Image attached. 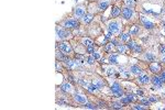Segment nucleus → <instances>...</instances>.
<instances>
[{
    "mask_svg": "<svg viewBox=\"0 0 165 110\" xmlns=\"http://www.w3.org/2000/svg\"><path fill=\"white\" fill-rule=\"evenodd\" d=\"M68 79H69L70 83H74V80H73V78H72V77H68Z\"/></svg>",
    "mask_w": 165,
    "mask_h": 110,
    "instance_id": "obj_42",
    "label": "nucleus"
},
{
    "mask_svg": "<svg viewBox=\"0 0 165 110\" xmlns=\"http://www.w3.org/2000/svg\"><path fill=\"white\" fill-rule=\"evenodd\" d=\"M149 100L151 101V102H156V101H159V100H160V98H159V97H156V96H150Z\"/></svg>",
    "mask_w": 165,
    "mask_h": 110,
    "instance_id": "obj_26",
    "label": "nucleus"
},
{
    "mask_svg": "<svg viewBox=\"0 0 165 110\" xmlns=\"http://www.w3.org/2000/svg\"><path fill=\"white\" fill-rule=\"evenodd\" d=\"M138 32H139V26L134 25V28L132 29V30H130V34L131 35H134V34H137Z\"/></svg>",
    "mask_w": 165,
    "mask_h": 110,
    "instance_id": "obj_24",
    "label": "nucleus"
},
{
    "mask_svg": "<svg viewBox=\"0 0 165 110\" xmlns=\"http://www.w3.org/2000/svg\"><path fill=\"white\" fill-rule=\"evenodd\" d=\"M121 102H122V104H130L131 101H130V99H129V98L127 97V96H126V97H123L122 98V99H121Z\"/></svg>",
    "mask_w": 165,
    "mask_h": 110,
    "instance_id": "obj_28",
    "label": "nucleus"
},
{
    "mask_svg": "<svg viewBox=\"0 0 165 110\" xmlns=\"http://www.w3.org/2000/svg\"><path fill=\"white\" fill-rule=\"evenodd\" d=\"M140 102H141L142 105H145V106H150V105H151V101L148 100V99H142Z\"/></svg>",
    "mask_w": 165,
    "mask_h": 110,
    "instance_id": "obj_30",
    "label": "nucleus"
},
{
    "mask_svg": "<svg viewBox=\"0 0 165 110\" xmlns=\"http://www.w3.org/2000/svg\"><path fill=\"white\" fill-rule=\"evenodd\" d=\"M141 22H142V24L145 26L146 29H149V30H151V29H153L154 28V24H153L152 22H150L149 20L146 19L145 17H143V16H141Z\"/></svg>",
    "mask_w": 165,
    "mask_h": 110,
    "instance_id": "obj_6",
    "label": "nucleus"
},
{
    "mask_svg": "<svg viewBox=\"0 0 165 110\" xmlns=\"http://www.w3.org/2000/svg\"><path fill=\"white\" fill-rule=\"evenodd\" d=\"M114 72H116V69H114L113 67H109V68H108V72H107V73H108V75H112Z\"/></svg>",
    "mask_w": 165,
    "mask_h": 110,
    "instance_id": "obj_34",
    "label": "nucleus"
},
{
    "mask_svg": "<svg viewBox=\"0 0 165 110\" xmlns=\"http://www.w3.org/2000/svg\"><path fill=\"white\" fill-rule=\"evenodd\" d=\"M109 4H110V0H100L98 3V8L99 10H104L105 11L109 7Z\"/></svg>",
    "mask_w": 165,
    "mask_h": 110,
    "instance_id": "obj_8",
    "label": "nucleus"
},
{
    "mask_svg": "<svg viewBox=\"0 0 165 110\" xmlns=\"http://www.w3.org/2000/svg\"><path fill=\"white\" fill-rule=\"evenodd\" d=\"M56 32H57V35H58V38L60 39H66L68 35H69V32L65 31L63 29H56Z\"/></svg>",
    "mask_w": 165,
    "mask_h": 110,
    "instance_id": "obj_9",
    "label": "nucleus"
},
{
    "mask_svg": "<svg viewBox=\"0 0 165 110\" xmlns=\"http://www.w3.org/2000/svg\"><path fill=\"white\" fill-rule=\"evenodd\" d=\"M91 56L94 57L95 60H99V58H100V55H99L98 53H95V52H94V53H91Z\"/></svg>",
    "mask_w": 165,
    "mask_h": 110,
    "instance_id": "obj_36",
    "label": "nucleus"
},
{
    "mask_svg": "<svg viewBox=\"0 0 165 110\" xmlns=\"http://www.w3.org/2000/svg\"><path fill=\"white\" fill-rule=\"evenodd\" d=\"M87 52H88V53H94V52H95L94 45H91V46H88V47H87Z\"/></svg>",
    "mask_w": 165,
    "mask_h": 110,
    "instance_id": "obj_35",
    "label": "nucleus"
},
{
    "mask_svg": "<svg viewBox=\"0 0 165 110\" xmlns=\"http://www.w3.org/2000/svg\"><path fill=\"white\" fill-rule=\"evenodd\" d=\"M160 53L162 55H165V45H161L160 46Z\"/></svg>",
    "mask_w": 165,
    "mask_h": 110,
    "instance_id": "obj_33",
    "label": "nucleus"
},
{
    "mask_svg": "<svg viewBox=\"0 0 165 110\" xmlns=\"http://www.w3.org/2000/svg\"><path fill=\"white\" fill-rule=\"evenodd\" d=\"M99 89V87L97 85H87V90L89 91V92H91V94H95L96 91Z\"/></svg>",
    "mask_w": 165,
    "mask_h": 110,
    "instance_id": "obj_15",
    "label": "nucleus"
},
{
    "mask_svg": "<svg viewBox=\"0 0 165 110\" xmlns=\"http://www.w3.org/2000/svg\"><path fill=\"white\" fill-rule=\"evenodd\" d=\"M75 16L77 17V18H80V17H84V14H85V9L82 8V7H77V8H75Z\"/></svg>",
    "mask_w": 165,
    "mask_h": 110,
    "instance_id": "obj_11",
    "label": "nucleus"
},
{
    "mask_svg": "<svg viewBox=\"0 0 165 110\" xmlns=\"http://www.w3.org/2000/svg\"><path fill=\"white\" fill-rule=\"evenodd\" d=\"M82 44L85 45V46H91V45H94V42L90 40V39H82Z\"/></svg>",
    "mask_w": 165,
    "mask_h": 110,
    "instance_id": "obj_18",
    "label": "nucleus"
},
{
    "mask_svg": "<svg viewBox=\"0 0 165 110\" xmlns=\"http://www.w3.org/2000/svg\"><path fill=\"white\" fill-rule=\"evenodd\" d=\"M137 92H138V95H143V91L142 90H139V89H138Z\"/></svg>",
    "mask_w": 165,
    "mask_h": 110,
    "instance_id": "obj_41",
    "label": "nucleus"
},
{
    "mask_svg": "<svg viewBox=\"0 0 165 110\" xmlns=\"http://www.w3.org/2000/svg\"><path fill=\"white\" fill-rule=\"evenodd\" d=\"M61 89L63 91H65V92H69V91L72 90V86H70L68 83H65V84H63V85L61 86Z\"/></svg>",
    "mask_w": 165,
    "mask_h": 110,
    "instance_id": "obj_16",
    "label": "nucleus"
},
{
    "mask_svg": "<svg viewBox=\"0 0 165 110\" xmlns=\"http://www.w3.org/2000/svg\"><path fill=\"white\" fill-rule=\"evenodd\" d=\"M139 82L141 83V84H148V83L150 82V78H149V76L145 75V74H141V75L139 76Z\"/></svg>",
    "mask_w": 165,
    "mask_h": 110,
    "instance_id": "obj_13",
    "label": "nucleus"
},
{
    "mask_svg": "<svg viewBox=\"0 0 165 110\" xmlns=\"http://www.w3.org/2000/svg\"><path fill=\"white\" fill-rule=\"evenodd\" d=\"M120 13H121L120 8H118V7H113V8H112V10H111L110 16L112 17V18H117V17L120 16Z\"/></svg>",
    "mask_w": 165,
    "mask_h": 110,
    "instance_id": "obj_12",
    "label": "nucleus"
},
{
    "mask_svg": "<svg viewBox=\"0 0 165 110\" xmlns=\"http://www.w3.org/2000/svg\"><path fill=\"white\" fill-rule=\"evenodd\" d=\"M126 4H128L129 7H132L134 4V0H126Z\"/></svg>",
    "mask_w": 165,
    "mask_h": 110,
    "instance_id": "obj_32",
    "label": "nucleus"
},
{
    "mask_svg": "<svg viewBox=\"0 0 165 110\" xmlns=\"http://www.w3.org/2000/svg\"><path fill=\"white\" fill-rule=\"evenodd\" d=\"M130 70L133 73V74H141V68H140L139 66H131Z\"/></svg>",
    "mask_w": 165,
    "mask_h": 110,
    "instance_id": "obj_19",
    "label": "nucleus"
},
{
    "mask_svg": "<svg viewBox=\"0 0 165 110\" xmlns=\"http://www.w3.org/2000/svg\"><path fill=\"white\" fill-rule=\"evenodd\" d=\"M132 51H133V53H141V52H142V47L137 44V45L132 48Z\"/></svg>",
    "mask_w": 165,
    "mask_h": 110,
    "instance_id": "obj_22",
    "label": "nucleus"
},
{
    "mask_svg": "<svg viewBox=\"0 0 165 110\" xmlns=\"http://www.w3.org/2000/svg\"><path fill=\"white\" fill-rule=\"evenodd\" d=\"M119 26H120V24H119V22L117 21H112L109 23V32H111V33H117L118 31H119Z\"/></svg>",
    "mask_w": 165,
    "mask_h": 110,
    "instance_id": "obj_5",
    "label": "nucleus"
},
{
    "mask_svg": "<svg viewBox=\"0 0 165 110\" xmlns=\"http://www.w3.org/2000/svg\"><path fill=\"white\" fill-rule=\"evenodd\" d=\"M152 83L154 84V86H156V87H162L163 86V79L161 78V77H159V76L154 75L152 77Z\"/></svg>",
    "mask_w": 165,
    "mask_h": 110,
    "instance_id": "obj_7",
    "label": "nucleus"
},
{
    "mask_svg": "<svg viewBox=\"0 0 165 110\" xmlns=\"http://www.w3.org/2000/svg\"><path fill=\"white\" fill-rule=\"evenodd\" d=\"M129 39H130V33L122 34V36H121V40H122V41H129Z\"/></svg>",
    "mask_w": 165,
    "mask_h": 110,
    "instance_id": "obj_25",
    "label": "nucleus"
},
{
    "mask_svg": "<svg viewBox=\"0 0 165 110\" xmlns=\"http://www.w3.org/2000/svg\"><path fill=\"white\" fill-rule=\"evenodd\" d=\"M85 107H86V108H88V109H96V108H97L95 105L88 104V102H86V104H85Z\"/></svg>",
    "mask_w": 165,
    "mask_h": 110,
    "instance_id": "obj_29",
    "label": "nucleus"
},
{
    "mask_svg": "<svg viewBox=\"0 0 165 110\" xmlns=\"http://www.w3.org/2000/svg\"><path fill=\"white\" fill-rule=\"evenodd\" d=\"M74 97H75V100H76L77 102H79V104L85 105L86 102H87V98L84 97V96H82V95H75Z\"/></svg>",
    "mask_w": 165,
    "mask_h": 110,
    "instance_id": "obj_14",
    "label": "nucleus"
},
{
    "mask_svg": "<svg viewBox=\"0 0 165 110\" xmlns=\"http://www.w3.org/2000/svg\"><path fill=\"white\" fill-rule=\"evenodd\" d=\"M58 48L62 53H64L65 55H68V54L73 53V48L70 46L69 44L67 43V42H62V43L58 44Z\"/></svg>",
    "mask_w": 165,
    "mask_h": 110,
    "instance_id": "obj_1",
    "label": "nucleus"
},
{
    "mask_svg": "<svg viewBox=\"0 0 165 110\" xmlns=\"http://www.w3.org/2000/svg\"><path fill=\"white\" fill-rule=\"evenodd\" d=\"M123 104L122 102H112V107L113 108H122Z\"/></svg>",
    "mask_w": 165,
    "mask_h": 110,
    "instance_id": "obj_27",
    "label": "nucleus"
},
{
    "mask_svg": "<svg viewBox=\"0 0 165 110\" xmlns=\"http://www.w3.org/2000/svg\"><path fill=\"white\" fill-rule=\"evenodd\" d=\"M111 47H112V43L108 44V45H107V46L105 47V50L107 51V52H110V51H111Z\"/></svg>",
    "mask_w": 165,
    "mask_h": 110,
    "instance_id": "obj_37",
    "label": "nucleus"
},
{
    "mask_svg": "<svg viewBox=\"0 0 165 110\" xmlns=\"http://www.w3.org/2000/svg\"><path fill=\"white\" fill-rule=\"evenodd\" d=\"M127 44H128L127 47H128V48H130V50H132V48H133V47L137 45V44H135V42H133V41H128Z\"/></svg>",
    "mask_w": 165,
    "mask_h": 110,
    "instance_id": "obj_23",
    "label": "nucleus"
},
{
    "mask_svg": "<svg viewBox=\"0 0 165 110\" xmlns=\"http://www.w3.org/2000/svg\"><path fill=\"white\" fill-rule=\"evenodd\" d=\"M63 26L66 29H77L79 26V22L74 19H67L63 22Z\"/></svg>",
    "mask_w": 165,
    "mask_h": 110,
    "instance_id": "obj_2",
    "label": "nucleus"
},
{
    "mask_svg": "<svg viewBox=\"0 0 165 110\" xmlns=\"http://www.w3.org/2000/svg\"><path fill=\"white\" fill-rule=\"evenodd\" d=\"M117 50H118V52L119 53H122V54H124L126 52H127V46H124V45H118L117 46Z\"/></svg>",
    "mask_w": 165,
    "mask_h": 110,
    "instance_id": "obj_20",
    "label": "nucleus"
},
{
    "mask_svg": "<svg viewBox=\"0 0 165 110\" xmlns=\"http://www.w3.org/2000/svg\"><path fill=\"white\" fill-rule=\"evenodd\" d=\"M92 20V14H84V17H82V22L84 23H89V22Z\"/></svg>",
    "mask_w": 165,
    "mask_h": 110,
    "instance_id": "obj_17",
    "label": "nucleus"
},
{
    "mask_svg": "<svg viewBox=\"0 0 165 110\" xmlns=\"http://www.w3.org/2000/svg\"><path fill=\"white\" fill-rule=\"evenodd\" d=\"M150 70L152 73H159L160 70H161V65H160L159 63H156V62L151 63V65H150Z\"/></svg>",
    "mask_w": 165,
    "mask_h": 110,
    "instance_id": "obj_10",
    "label": "nucleus"
},
{
    "mask_svg": "<svg viewBox=\"0 0 165 110\" xmlns=\"http://www.w3.org/2000/svg\"><path fill=\"white\" fill-rule=\"evenodd\" d=\"M144 58H145V61H148V62H153V61L155 60L154 55H153V54H151V53H148V54H146Z\"/></svg>",
    "mask_w": 165,
    "mask_h": 110,
    "instance_id": "obj_21",
    "label": "nucleus"
},
{
    "mask_svg": "<svg viewBox=\"0 0 165 110\" xmlns=\"http://www.w3.org/2000/svg\"><path fill=\"white\" fill-rule=\"evenodd\" d=\"M111 91H112V94H113L114 96H117V97H120V96L123 95V91L121 89L119 83H114L113 85L111 86Z\"/></svg>",
    "mask_w": 165,
    "mask_h": 110,
    "instance_id": "obj_3",
    "label": "nucleus"
},
{
    "mask_svg": "<svg viewBox=\"0 0 165 110\" xmlns=\"http://www.w3.org/2000/svg\"><path fill=\"white\" fill-rule=\"evenodd\" d=\"M100 63H105V58H100Z\"/></svg>",
    "mask_w": 165,
    "mask_h": 110,
    "instance_id": "obj_43",
    "label": "nucleus"
},
{
    "mask_svg": "<svg viewBox=\"0 0 165 110\" xmlns=\"http://www.w3.org/2000/svg\"><path fill=\"white\" fill-rule=\"evenodd\" d=\"M161 78L163 79V82H165V70H163V72L161 73Z\"/></svg>",
    "mask_w": 165,
    "mask_h": 110,
    "instance_id": "obj_39",
    "label": "nucleus"
},
{
    "mask_svg": "<svg viewBox=\"0 0 165 110\" xmlns=\"http://www.w3.org/2000/svg\"><path fill=\"white\" fill-rule=\"evenodd\" d=\"M133 16V9L131 7H126L122 9V17L124 19H131Z\"/></svg>",
    "mask_w": 165,
    "mask_h": 110,
    "instance_id": "obj_4",
    "label": "nucleus"
},
{
    "mask_svg": "<svg viewBox=\"0 0 165 110\" xmlns=\"http://www.w3.org/2000/svg\"><path fill=\"white\" fill-rule=\"evenodd\" d=\"M86 61H87V63L88 64H94V62H95V58L92 56H89V57H87L86 58Z\"/></svg>",
    "mask_w": 165,
    "mask_h": 110,
    "instance_id": "obj_31",
    "label": "nucleus"
},
{
    "mask_svg": "<svg viewBox=\"0 0 165 110\" xmlns=\"http://www.w3.org/2000/svg\"><path fill=\"white\" fill-rule=\"evenodd\" d=\"M133 109H144V107L140 106V105H135V106H133Z\"/></svg>",
    "mask_w": 165,
    "mask_h": 110,
    "instance_id": "obj_38",
    "label": "nucleus"
},
{
    "mask_svg": "<svg viewBox=\"0 0 165 110\" xmlns=\"http://www.w3.org/2000/svg\"><path fill=\"white\" fill-rule=\"evenodd\" d=\"M56 69H57V72H62V67L58 65V63H56Z\"/></svg>",
    "mask_w": 165,
    "mask_h": 110,
    "instance_id": "obj_40",
    "label": "nucleus"
}]
</instances>
